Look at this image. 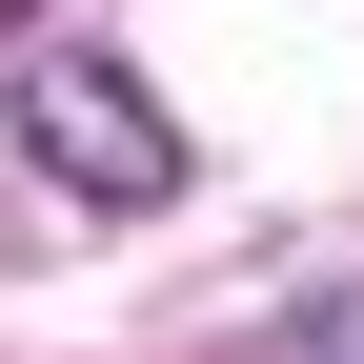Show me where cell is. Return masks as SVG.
Here are the masks:
<instances>
[{"mask_svg":"<svg viewBox=\"0 0 364 364\" xmlns=\"http://www.w3.org/2000/svg\"><path fill=\"white\" fill-rule=\"evenodd\" d=\"M21 162L61 182V203H102V223L182 203V122H162V81L122 61V41H41L21 61Z\"/></svg>","mask_w":364,"mask_h":364,"instance_id":"obj_1","label":"cell"},{"mask_svg":"<svg viewBox=\"0 0 364 364\" xmlns=\"http://www.w3.org/2000/svg\"><path fill=\"white\" fill-rule=\"evenodd\" d=\"M284 364H364V304H284Z\"/></svg>","mask_w":364,"mask_h":364,"instance_id":"obj_2","label":"cell"},{"mask_svg":"<svg viewBox=\"0 0 364 364\" xmlns=\"http://www.w3.org/2000/svg\"><path fill=\"white\" fill-rule=\"evenodd\" d=\"M21 21H41V0H0V41H21Z\"/></svg>","mask_w":364,"mask_h":364,"instance_id":"obj_3","label":"cell"}]
</instances>
